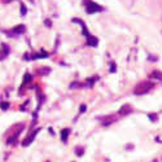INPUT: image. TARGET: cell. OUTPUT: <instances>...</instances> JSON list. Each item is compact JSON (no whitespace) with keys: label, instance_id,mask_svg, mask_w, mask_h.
<instances>
[{"label":"cell","instance_id":"cell-8","mask_svg":"<svg viewBox=\"0 0 162 162\" xmlns=\"http://www.w3.org/2000/svg\"><path fill=\"white\" fill-rule=\"evenodd\" d=\"M106 119H108V121H103V125H104V126H108V125L113 123V122H114V121H116V118H114L113 116H110V117H108V118H106Z\"/></svg>","mask_w":162,"mask_h":162},{"label":"cell","instance_id":"cell-7","mask_svg":"<svg viewBox=\"0 0 162 162\" xmlns=\"http://www.w3.org/2000/svg\"><path fill=\"white\" fill-rule=\"evenodd\" d=\"M88 44H91L92 47H96L97 45V39L91 37V35H88Z\"/></svg>","mask_w":162,"mask_h":162},{"label":"cell","instance_id":"cell-5","mask_svg":"<svg viewBox=\"0 0 162 162\" xmlns=\"http://www.w3.org/2000/svg\"><path fill=\"white\" fill-rule=\"evenodd\" d=\"M69 134H70V130L69 128H64L62 131H61V140H62V141H66Z\"/></svg>","mask_w":162,"mask_h":162},{"label":"cell","instance_id":"cell-11","mask_svg":"<svg viewBox=\"0 0 162 162\" xmlns=\"http://www.w3.org/2000/svg\"><path fill=\"white\" fill-rule=\"evenodd\" d=\"M149 118L152 121H157V116H156V114H149Z\"/></svg>","mask_w":162,"mask_h":162},{"label":"cell","instance_id":"cell-4","mask_svg":"<svg viewBox=\"0 0 162 162\" xmlns=\"http://www.w3.org/2000/svg\"><path fill=\"white\" fill-rule=\"evenodd\" d=\"M87 10H88L89 13H93V12H96V10H101V7H99V5H96L95 3L89 1L88 3V7H87Z\"/></svg>","mask_w":162,"mask_h":162},{"label":"cell","instance_id":"cell-2","mask_svg":"<svg viewBox=\"0 0 162 162\" xmlns=\"http://www.w3.org/2000/svg\"><path fill=\"white\" fill-rule=\"evenodd\" d=\"M38 132H39V128H37V130H35V131H32L31 134L29 135L27 138H26V139H25L23 141H22V145H23V147H27V145H30V144L32 143V140L35 139V136H37V134H38Z\"/></svg>","mask_w":162,"mask_h":162},{"label":"cell","instance_id":"cell-9","mask_svg":"<svg viewBox=\"0 0 162 162\" xmlns=\"http://www.w3.org/2000/svg\"><path fill=\"white\" fill-rule=\"evenodd\" d=\"M49 71H51V70H49L48 67H44V69H39L37 73H38V74H48Z\"/></svg>","mask_w":162,"mask_h":162},{"label":"cell","instance_id":"cell-3","mask_svg":"<svg viewBox=\"0 0 162 162\" xmlns=\"http://www.w3.org/2000/svg\"><path fill=\"white\" fill-rule=\"evenodd\" d=\"M132 111V108L131 105H128V104H126V105L121 106L119 109V116H127V114H130Z\"/></svg>","mask_w":162,"mask_h":162},{"label":"cell","instance_id":"cell-10","mask_svg":"<svg viewBox=\"0 0 162 162\" xmlns=\"http://www.w3.org/2000/svg\"><path fill=\"white\" fill-rule=\"evenodd\" d=\"M0 108H1L3 110H7L9 108V104L8 103H1V104H0Z\"/></svg>","mask_w":162,"mask_h":162},{"label":"cell","instance_id":"cell-13","mask_svg":"<svg viewBox=\"0 0 162 162\" xmlns=\"http://www.w3.org/2000/svg\"><path fill=\"white\" fill-rule=\"evenodd\" d=\"M21 12H22V14H25V13H26V8H25L23 5L21 7Z\"/></svg>","mask_w":162,"mask_h":162},{"label":"cell","instance_id":"cell-1","mask_svg":"<svg viewBox=\"0 0 162 162\" xmlns=\"http://www.w3.org/2000/svg\"><path fill=\"white\" fill-rule=\"evenodd\" d=\"M153 87L154 84L152 82H141L134 88V93L135 95H144V93H148Z\"/></svg>","mask_w":162,"mask_h":162},{"label":"cell","instance_id":"cell-6","mask_svg":"<svg viewBox=\"0 0 162 162\" xmlns=\"http://www.w3.org/2000/svg\"><path fill=\"white\" fill-rule=\"evenodd\" d=\"M150 77H152V78H156V79H160V81H162V73H161V71L154 70L153 73L150 74Z\"/></svg>","mask_w":162,"mask_h":162},{"label":"cell","instance_id":"cell-15","mask_svg":"<svg viewBox=\"0 0 162 162\" xmlns=\"http://www.w3.org/2000/svg\"><path fill=\"white\" fill-rule=\"evenodd\" d=\"M45 25L47 26H51V21H45Z\"/></svg>","mask_w":162,"mask_h":162},{"label":"cell","instance_id":"cell-12","mask_svg":"<svg viewBox=\"0 0 162 162\" xmlns=\"http://www.w3.org/2000/svg\"><path fill=\"white\" fill-rule=\"evenodd\" d=\"M110 70H111V73H114V71H116V64H114V62L111 64V69Z\"/></svg>","mask_w":162,"mask_h":162},{"label":"cell","instance_id":"cell-14","mask_svg":"<svg viewBox=\"0 0 162 162\" xmlns=\"http://www.w3.org/2000/svg\"><path fill=\"white\" fill-rule=\"evenodd\" d=\"M81 111H82V113H83V111H86V105H82V106H81Z\"/></svg>","mask_w":162,"mask_h":162}]
</instances>
